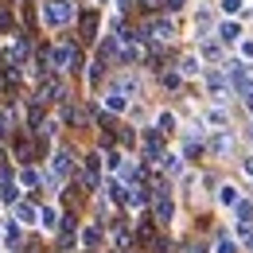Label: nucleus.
Returning a JSON list of instances; mask_svg holds the SVG:
<instances>
[{"instance_id":"5","label":"nucleus","mask_w":253,"mask_h":253,"mask_svg":"<svg viewBox=\"0 0 253 253\" xmlns=\"http://www.w3.org/2000/svg\"><path fill=\"white\" fill-rule=\"evenodd\" d=\"M171 214H175V203H171L168 187L160 183V187H156V222H160V226H168V222H171Z\"/></svg>"},{"instance_id":"16","label":"nucleus","mask_w":253,"mask_h":253,"mask_svg":"<svg viewBox=\"0 0 253 253\" xmlns=\"http://www.w3.org/2000/svg\"><path fill=\"white\" fill-rule=\"evenodd\" d=\"M39 226H43V230H55V226H59V211H55V207H43V211H39Z\"/></svg>"},{"instance_id":"12","label":"nucleus","mask_w":253,"mask_h":253,"mask_svg":"<svg viewBox=\"0 0 253 253\" xmlns=\"http://www.w3.org/2000/svg\"><path fill=\"white\" fill-rule=\"evenodd\" d=\"M218 39L222 43H242V28L234 20H226V24H218Z\"/></svg>"},{"instance_id":"21","label":"nucleus","mask_w":253,"mask_h":253,"mask_svg":"<svg viewBox=\"0 0 253 253\" xmlns=\"http://www.w3.org/2000/svg\"><path fill=\"white\" fill-rule=\"evenodd\" d=\"M214 253H238V238H218Z\"/></svg>"},{"instance_id":"1","label":"nucleus","mask_w":253,"mask_h":253,"mask_svg":"<svg viewBox=\"0 0 253 253\" xmlns=\"http://www.w3.org/2000/svg\"><path fill=\"white\" fill-rule=\"evenodd\" d=\"M70 20H74V4L70 0H47L43 4V24L47 28H63Z\"/></svg>"},{"instance_id":"24","label":"nucleus","mask_w":253,"mask_h":253,"mask_svg":"<svg viewBox=\"0 0 253 253\" xmlns=\"http://www.w3.org/2000/svg\"><path fill=\"white\" fill-rule=\"evenodd\" d=\"M105 168H109V171H121V168H125L121 152H109V156H105Z\"/></svg>"},{"instance_id":"9","label":"nucleus","mask_w":253,"mask_h":253,"mask_svg":"<svg viewBox=\"0 0 253 253\" xmlns=\"http://www.w3.org/2000/svg\"><path fill=\"white\" fill-rule=\"evenodd\" d=\"M230 148H234V136H230V128H218V136L211 140V152H214V156H226Z\"/></svg>"},{"instance_id":"15","label":"nucleus","mask_w":253,"mask_h":253,"mask_svg":"<svg viewBox=\"0 0 253 253\" xmlns=\"http://www.w3.org/2000/svg\"><path fill=\"white\" fill-rule=\"evenodd\" d=\"M66 171H70V156H66V152H55V175H51V183H59Z\"/></svg>"},{"instance_id":"31","label":"nucleus","mask_w":253,"mask_h":253,"mask_svg":"<svg viewBox=\"0 0 253 253\" xmlns=\"http://www.w3.org/2000/svg\"><path fill=\"white\" fill-rule=\"evenodd\" d=\"M183 8V0H168V12H179Z\"/></svg>"},{"instance_id":"4","label":"nucleus","mask_w":253,"mask_h":253,"mask_svg":"<svg viewBox=\"0 0 253 253\" xmlns=\"http://www.w3.org/2000/svg\"><path fill=\"white\" fill-rule=\"evenodd\" d=\"M59 97H63V82L55 74H43L39 78V90H35V101L43 105V101H59Z\"/></svg>"},{"instance_id":"34","label":"nucleus","mask_w":253,"mask_h":253,"mask_svg":"<svg viewBox=\"0 0 253 253\" xmlns=\"http://www.w3.org/2000/svg\"><path fill=\"white\" fill-rule=\"evenodd\" d=\"M140 4H152V0H140Z\"/></svg>"},{"instance_id":"20","label":"nucleus","mask_w":253,"mask_h":253,"mask_svg":"<svg viewBox=\"0 0 253 253\" xmlns=\"http://www.w3.org/2000/svg\"><path fill=\"white\" fill-rule=\"evenodd\" d=\"M199 70H203V66H199V59H195V55H187V59H183V63H179V74H199Z\"/></svg>"},{"instance_id":"19","label":"nucleus","mask_w":253,"mask_h":253,"mask_svg":"<svg viewBox=\"0 0 253 253\" xmlns=\"http://www.w3.org/2000/svg\"><path fill=\"white\" fill-rule=\"evenodd\" d=\"M156 128L164 132V136H168V132H175V117H171V113H160V117H156Z\"/></svg>"},{"instance_id":"7","label":"nucleus","mask_w":253,"mask_h":253,"mask_svg":"<svg viewBox=\"0 0 253 253\" xmlns=\"http://www.w3.org/2000/svg\"><path fill=\"white\" fill-rule=\"evenodd\" d=\"M105 109H109V113H125L128 109V94L121 90V86H113V90L105 94Z\"/></svg>"},{"instance_id":"6","label":"nucleus","mask_w":253,"mask_h":253,"mask_svg":"<svg viewBox=\"0 0 253 253\" xmlns=\"http://www.w3.org/2000/svg\"><path fill=\"white\" fill-rule=\"evenodd\" d=\"M148 35H152V39H160V43H168V39L175 35V24H171L168 16H156V20L148 24Z\"/></svg>"},{"instance_id":"3","label":"nucleus","mask_w":253,"mask_h":253,"mask_svg":"<svg viewBox=\"0 0 253 253\" xmlns=\"http://www.w3.org/2000/svg\"><path fill=\"white\" fill-rule=\"evenodd\" d=\"M51 63H55V70H82V59H78V51H74L70 43H63V47L51 51Z\"/></svg>"},{"instance_id":"30","label":"nucleus","mask_w":253,"mask_h":253,"mask_svg":"<svg viewBox=\"0 0 253 253\" xmlns=\"http://www.w3.org/2000/svg\"><path fill=\"white\" fill-rule=\"evenodd\" d=\"M242 55H246V59H253V39H242Z\"/></svg>"},{"instance_id":"32","label":"nucleus","mask_w":253,"mask_h":253,"mask_svg":"<svg viewBox=\"0 0 253 253\" xmlns=\"http://www.w3.org/2000/svg\"><path fill=\"white\" fill-rule=\"evenodd\" d=\"M246 175H250V179H253V156L246 160Z\"/></svg>"},{"instance_id":"10","label":"nucleus","mask_w":253,"mask_h":253,"mask_svg":"<svg viewBox=\"0 0 253 253\" xmlns=\"http://www.w3.org/2000/svg\"><path fill=\"white\" fill-rule=\"evenodd\" d=\"M218 203H222V207H230V211H234V207L242 203V191L234 187V183H222V187H218Z\"/></svg>"},{"instance_id":"27","label":"nucleus","mask_w":253,"mask_h":253,"mask_svg":"<svg viewBox=\"0 0 253 253\" xmlns=\"http://www.w3.org/2000/svg\"><path fill=\"white\" fill-rule=\"evenodd\" d=\"M195 28H199V32H211V16L199 12V16H195Z\"/></svg>"},{"instance_id":"22","label":"nucleus","mask_w":253,"mask_h":253,"mask_svg":"<svg viewBox=\"0 0 253 253\" xmlns=\"http://www.w3.org/2000/svg\"><path fill=\"white\" fill-rule=\"evenodd\" d=\"M20 179H24V187H39V183H43V175H39L35 168H28V171H24Z\"/></svg>"},{"instance_id":"36","label":"nucleus","mask_w":253,"mask_h":253,"mask_svg":"<svg viewBox=\"0 0 253 253\" xmlns=\"http://www.w3.org/2000/svg\"><path fill=\"white\" fill-rule=\"evenodd\" d=\"M250 136H253V128H250Z\"/></svg>"},{"instance_id":"2","label":"nucleus","mask_w":253,"mask_h":253,"mask_svg":"<svg viewBox=\"0 0 253 253\" xmlns=\"http://www.w3.org/2000/svg\"><path fill=\"white\" fill-rule=\"evenodd\" d=\"M226 78H230V86H234L242 97L253 90V66H246V63H230L226 66Z\"/></svg>"},{"instance_id":"18","label":"nucleus","mask_w":253,"mask_h":253,"mask_svg":"<svg viewBox=\"0 0 253 253\" xmlns=\"http://www.w3.org/2000/svg\"><path fill=\"white\" fill-rule=\"evenodd\" d=\"M94 28H97V16L86 12V16H82V39H94Z\"/></svg>"},{"instance_id":"25","label":"nucleus","mask_w":253,"mask_h":253,"mask_svg":"<svg viewBox=\"0 0 253 253\" xmlns=\"http://www.w3.org/2000/svg\"><path fill=\"white\" fill-rule=\"evenodd\" d=\"M242 4H246V0H222V12H226V16H238Z\"/></svg>"},{"instance_id":"35","label":"nucleus","mask_w":253,"mask_h":253,"mask_svg":"<svg viewBox=\"0 0 253 253\" xmlns=\"http://www.w3.org/2000/svg\"><path fill=\"white\" fill-rule=\"evenodd\" d=\"M117 4H128V0H117Z\"/></svg>"},{"instance_id":"17","label":"nucleus","mask_w":253,"mask_h":253,"mask_svg":"<svg viewBox=\"0 0 253 253\" xmlns=\"http://www.w3.org/2000/svg\"><path fill=\"white\" fill-rule=\"evenodd\" d=\"M125 199H128V207H144V203H148V191L144 187H128Z\"/></svg>"},{"instance_id":"14","label":"nucleus","mask_w":253,"mask_h":253,"mask_svg":"<svg viewBox=\"0 0 253 253\" xmlns=\"http://www.w3.org/2000/svg\"><path fill=\"white\" fill-rule=\"evenodd\" d=\"M160 164H164V171H168V175H179V171H183V156H175V152H164Z\"/></svg>"},{"instance_id":"23","label":"nucleus","mask_w":253,"mask_h":253,"mask_svg":"<svg viewBox=\"0 0 253 253\" xmlns=\"http://www.w3.org/2000/svg\"><path fill=\"white\" fill-rule=\"evenodd\" d=\"M207 125L222 128V125H226V113H222V109H207Z\"/></svg>"},{"instance_id":"29","label":"nucleus","mask_w":253,"mask_h":253,"mask_svg":"<svg viewBox=\"0 0 253 253\" xmlns=\"http://www.w3.org/2000/svg\"><path fill=\"white\" fill-rule=\"evenodd\" d=\"M203 55H207V59H218V55H222L218 43H203Z\"/></svg>"},{"instance_id":"33","label":"nucleus","mask_w":253,"mask_h":253,"mask_svg":"<svg viewBox=\"0 0 253 253\" xmlns=\"http://www.w3.org/2000/svg\"><path fill=\"white\" fill-rule=\"evenodd\" d=\"M246 109H250V113H253V90H250V94H246Z\"/></svg>"},{"instance_id":"26","label":"nucleus","mask_w":253,"mask_h":253,"mask_svg":"<svg viewBox=\"0 0 253 253\" xmlns=\"http://www.w3.org/2000/svg\"><path fill=\"white\" fill-rule=\"evenodd\" d=\"M82 242H86V246H90V250H94L97 242H101V234H97V226H90V230H86V234H82Z\"/></svg>"},{"instance_id":"11","label":"nucleus","mask_w":253,"mask_h":253,"mask_svg":"<svg viewBox=\"0 0 253 253\" xmlns=\"http://www.w3.org/2000/svg\"><path fill=\"white\" fill-rule=\"evenodd\" d=\"M12 218H16V222H24V226H32V222L39 218V211H35L32 203H16V207H12Z\"/></svg>"},{"instance_id":"8","label":"nucleus","mask_w":253,"mask_h":253,"mask_svg":"<svg viewBox=\"0 0 253 253\" xmlns=\"http://www.w3.org/2000/svg\"><path fill=\"white\" fill-rule=\"evenodd\" d=\"M207 86H211V94L218 97V101H226V86H230V78H226V74L211 70V74H207Z\"/></svg>"},{"instance_id":"13","label":"nucleus","mask_w":253,"mask_h":253,"mask_svg":"<svg viewBox=\"0 0 253 253\" xmlns=\"http://www.w3.org/2000/svg\"><path fill=\"white\" fill-rule=\"evenodd\" d=\"M144 152L152 160H164V144H160V128L156 132H144Z\"/></svg>"},{"instance_id":"28","label":"nucleus","mask_w":253,"mask_h":253,"mask_svg":"<svg viewBox=\"0 0 253 253\" xmlns=\"http://www.w3.org/2000/svg\"><path fill=\"white\" fill-rule=\"evenodd\" d=\"M8 128H12V113H8V109H0V136H4Z\"/></svg>"}]
</instances>
